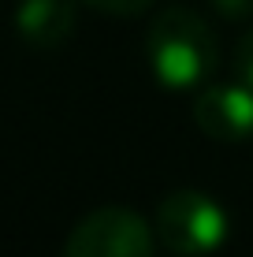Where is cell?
Segmentation results:
<instances>
[{
  "mask_svg": "<svg viewBox=\"0 0 253 257\" xmlns=\"http://www.w3.org/2000/svg\"><path fill=\"white\" fill-rule=\"evenodd\" d=\"M156 242L175 257H205L227 242V209L197 187H179L156 205Z\"/></svg>",
  "mask_w": 253,
  "mask_h": 257,
  "instance_id": "obj_2",
  "label": "cell"
},
{
  "mask_svg": "<svg viewBox=\"0 0 253 257\" xmlns=\"http://www.w3.org/2000/svg\"><path fill=\"white\" fill-rule=\"evenodd\" d=\"M82 4H90V8H97V12H108V15H142V12H149V8L156 4V0H82Z\"/></svg>",
  "mask_w": 253,
  "mask_h": 257,
  "instance_id": "obj_6",
  "label": "cell"
},
{
  "mask_svg": "<svg viewBox=\"0 0 253 257\" xmlns=\"http://www.w3.org/2000/svg\"><path fill=\"white\" fill-rule=\"evenodd\" d=\"M145 52L153 78L171 93L197 90L220 64V41L212 26L186 4H171L153 19Z\"/></svg>",
  "mask_w": 253,
  "mask_h": 257,
  "instance_id": "obj_1",
  "label": "cell"
},
{
  "mask_svg": "<svg viewBox=\"0 0 253 257\" xmlns=\"http://www.w3.org/2000/svg\"><path fill=\"white\" fill-rule=\"evenodd\" d=\"M156 231L142 212L127 205H101L86 212L64 242V257H153Z\"/></svg>",
  "mask_w": 253,
  "mask_h": 257,
  "instance_id": "obj_3",
  "label": "cell"
},
{
  "mask_svg": "<svg viewBox=\"0 0 253 257\" xmlns=\"http://www.w3.org/2000/svg\"><path fill=\"white\" fill-rule=\"evenodd\" d=\"M216 8H220V15H227V19H246L253 15V0H212Z\"/></svg>",
  "mask_w": 253,
  "mask_h": 257,
  "instance_id": "obj_8",
  "label": "cell"
},
{
  "mask_svg": "<svg viewBox=\"0 0 253 257\" xmlns=\"http://www.w3.org/2000/svg\"><path fill=\"white\" fill-rule=\"evenodd\" d=\"M190 112H194L197 131L216 142H242L253 135V90L242 78L197 90Z\"/></svg>",
  "mask_w": 253,
  "mask_h": 257,
  "instance_id": "obj_4",
  "label": "cell"
},
{
  "mask_svg": "<svg viewBox=\"0 0 253 257\" xmlns=\"http://www.w3.org/2000/svg\"><path fill=\"white\" fill-rule=\"evenodd\" d=\"M15 30L26 45L56 49L75 30V8L71 0H23L15 8Z\"/></svg>",
  "mask_w": 253,
  "mask_h": 257,
  "instance_id": "obj_5",
  "label": "cell"
},
{
  "mask_svg": "<svg viewBox=\"0 0 253 257\" xmlns=\"http://www.w3.org/2000/svg\"><path fill=\"white\" fill-rule=\"evenodd\" d=\"M234 64H238V78L253 90V30L238 41V56H234Z\"/></svg>",
  "mask_w": 253,
  "mask_h": 257,
  "instance_id": "obj_7",
  "label": "cell"
}]
</instances>
